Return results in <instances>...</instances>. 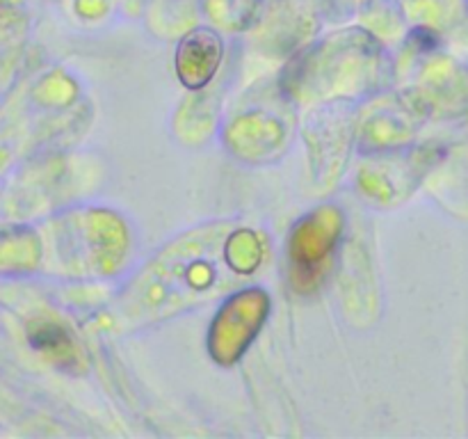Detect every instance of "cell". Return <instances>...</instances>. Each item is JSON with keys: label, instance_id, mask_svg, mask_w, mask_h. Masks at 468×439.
I'll use <instances>...</instances> for the list:
<instances>
[{"label": "cell", "instance_id": "obj_1", "mask_svg": "<svg viewBox=\"0 0 468 439\" xmlns=\"http://www.w3.org/2000/svg\"><path fill=\"white\" fill-rule=\"evenodd\" d=\"M206 9L222 21H240L250 16L256 7V0H204Z\"/></svg>", "mask_w": 468, "mask_h": 439}]
</instances>
